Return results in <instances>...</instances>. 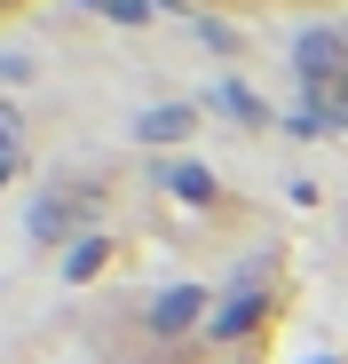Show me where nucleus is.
Masks as SVG:
<instances>
[{
  "label": "nucleus",
  "instance_id": "obj_1",
  "mask_svg": "<svg viewBox=\"0 0 348 364\" xmlns=\"http://www.w3.org/2000/svg\"><path fill=\"white\" fill-rule=\"evenodd\" d=\"M206 9H229V16H269V9H325V0H206Z\"/></svg>",
  "mask_w": 348,
  "mask_h": 364
},
{
  "label": "nucleus",
  "instance_id": "obj_2",
  "mask_svg": "<svg viewBox=\"0 0 348 364\" xmlns=\"http://www.w3.org/2000/svg\"><path fill=\"white\" fill-rule=\"evenodd\" d=\"M32 9V0H0V24H9V16H24Z\"/></svg>",
  "mask_w": 348,
  "mask_h": 364
}]
</instances>
